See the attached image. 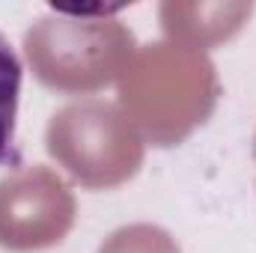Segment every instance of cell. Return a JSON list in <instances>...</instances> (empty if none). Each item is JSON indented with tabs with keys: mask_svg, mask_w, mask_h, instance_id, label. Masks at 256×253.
<instances>
[{
	"mask_svg": "<svg viewBox=\"0 0 256 253\" xmlns=\"http://www.w3.org/2000/svg\"><path fill=\"white\" fill-rule=\"evenodd\" d=\"M78 220V200L60 173L45 164L0 179V248L33 253L63 244Z\"/></svg>",
	"mask_w": 256,
	"mask_h": 253,
	"instance_id": "obj_4",
	"label": "cell"
},
{
	"mask_svg": "<svg viewBox=\"0 0 256 253\" xmlns=\"http://www.w3.org/2000/svg\"><path fill=\"white\" fill-rule=\"evenodd\" d=\"M134 51V33L110 15L54 9L24 33V54L36 80L57 92L104 90L126 72Z\"/></svg>",
	"mask_w": 256,
	"mask_h": 253,
	"instance_id": "obj_2",
	"label": "cell"
},
{
	"mask_svg": "<svg viewBox=\"0 0 256 253\" xmlns=\"http://www.w3.org/2000/svg\"><path fill=\"white\" fill-rule=\"evenodd\" d=\"M220 102L214 63L176 42H149L120 74V108L152 146H179Z\"/></svg>",
	"mask_w": 256,
	"mask_h": 253,
	"instance_id": "obj_1",
	"label": "cell"
},
{
	"mask_svg": "<svg viewBox=\"0 0 256 253\" xmlns=\"http://www.w3.org/2000/svg\"><path fill=\"white\" fill-rule=\"evenodd\" d=\"M98 253H182L179 242L155 224H128L114 230Z\"/></svg>",
	"mask_w": 256,
	"mask_h": 253,
	"instance_id": "obj_7",
	"label": "cell"
},
{
	"mask_svg": "<svg viewBox=\"0 0 256 253\" xmlns=\"http://www.w3.org/2000/svg\"><path fill=\"white\" fill-rule=\"evenodd\" d=\"M254 15L250 3H182L170 0L161 3L158 18L170 42L185 45L194 51H208L220 42H230L248 18Z\"/></svg>",
	"mask_w": 256,
	"mask_h": 253,
	"instance_id": "obj_5",
	"label": "cell"
},
{
	"mask_svg": "<svg viewBox=\"0 0 256 253\" xmlns=\"http://www.w3.org/2000/svg\"><path fill=\"white\" fill-rule=\"evenodd\" d=\"M254 161H256V134H254Z\"/></svg>",
	"mask_w": 256,
	"mask_h": 253,
	"instance_id": "obj_8",
	"label": "cell"
},
{
	"mask_svg": "<svg viewBox=\"0 0 256 253\" xmlns=\"http://www.w3.org/2000/svg\"><path fill=\"white\" fill-rule=\"evenodd\" d=\"M21 78L24 68L9 45V39L0 33V164H21V152L15 146V116H18V98H21Z\"/></svg>",
	"mask_w": 256,
	"mask_h": 253,
	"instance_id": "obj_6",
	"label": "cell"
},
{
	"mask_svg": "<svg viewBox=\"0 0 256 253\" xmlns=\"http://www.w3.org/2000/svg\"><path fill=\"white\" fill-rule=\"evenodd\" d=\"M45 149L66 173L90 190L126 185L143 167L146 143L122 108L84 98L60 108L45 128Z\"/></svg>",
	"mask_w": 256,
	"mask_h": 253,
	"instance_id": "obj_3",
	"label": "cell"
}]
</instances>
